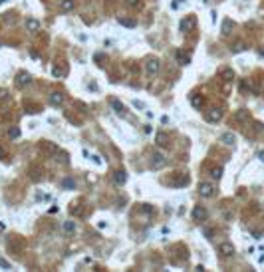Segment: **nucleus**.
<instances>
[{
	"label": "nucleus",
	"instance_id": "nucleus-4",
	"mask_svg": "<svg viewBox=\"0 0 264 272\" xmlns=\"http://www.w3.org/2000/svg\"><path fill=\"white\" fill-rule=\"evenodd\" d=\"M193 219L199 220V223L205 220V219H207V209H205V207H195V209H193Z\"/></svg>",
	"mask_w": 264,
	"mask_h": 272
},
{
	"label": "nucleus",
	"instance_id": "nucleus-18",
	"mask_svg": "<svg viewBox=\"0 0 264 272\" xmlns=\"http://www.w3.org/2000/svg\"><path fill=\"white\" fill-rule=\"evenodd\" d=\"M26 28H28V30H38V28H40V24H38V20L30 18V20L26 22Z\"/></svg>",
	"mask_w": 264,
	"mask_h": 272
},
{
	"label": "nucleus",
	"instance_id": "nucleus-5",
	"mask_svg": "<svg viewBox=\"0 0 264 272\" xmlns=\"http://www.w3.org/2000/svg\"><path fill=\"white\" fill-rule=\"evenodd\" d=\"M165 155H161V153H155L153 155V161H151V167H153V169H161L163 165H165Z\"/></svg>",
	"mask_w": 264,
	"mask_h": 272
},
{
	"label": "nucleus",
	"instance_id": "nucleus-17",
	"mask_svg": "<svg viewBox=\"0 0 264 272\" xmlns=\"http://www.w3.org/2000/svg\"><path fill=\"white\" fill-rule=\"evenodd\" d=\"M234 28V24H232V20H224L223 22V34H230V30Z\"/></svg>",
	"mask_w": 264,
	"mask_h": 272
},
{
	"label": "nucleus",
	"instance_id": "nucleus-7",
	"mask_svg": "<svg viewBox=\"0 0 264 272\" xmlns=\"http://www.w3.org/2000/svg\"><path fill=\"white\" fill-rule=\"evenodd\" d=\"M159 68H161V64H159V60H155V58H151V60H147V74H157L159 72Z\"/></svg>",
	"mask_w": 264,
	"mask_h": 272
},
{
	"label": "nucleus",
	"instance_id": "nucleus-6",
	"mask_svg": "<svg viewBox=\"0 0 264 272\" xmlns=\"http://www.w3.org/2000/svg\"><path fill=\"white\" fill-rule=\"evenodd\" d=\"M199 191H201L203 197H212V195H215V187H212L211 183H201Z\"/></svg>",
	"mask_w": 264,
	"mask_h": 272
},
{
	"label": "nucleus",
	"instance_id": "nucleus-25",
	"mask_svg": "<svg viewBox=\"0 0 264 272\" xmlns=\"http://www.w3.org/2000/svg\"><path fill=\"white\" fill-rule=\"evenodd\" d=\"M0 266H4V268H10V264H8L4 258H0Z\"/></svg>",
	"mask_w": 264,
	"mask_h": 272
},
{
	"label": "nucleus",
	"instance_id": "nucleus-13",
	"mask_svg": "<svg viewBox=\"0 0 264 272\" xmlns=\"http://www.w3.org/2000/svg\"><path fill=\"white\" fill-rule=\"evenodd\" d=\"M74 6H75V2L74 0H62V12H72L74 10Z\"/></svg>",
	"mask_w": 264,
	"mask_h": 272
},
{
	"label": "nucleus",
	"instance_id": "nucleus-24",
	"mask_svg": "<svg viewBox=\"0 0 264 272\" xmlns=\"http://www.w3.org/2000/svg\"><path fill=\"white\" fill-rule=\"evenodd\" d=\"M203 234L207 238H212V236H215V231H212V228H203Z\"/></svg>",
	"mask_w": 264,
	"mask_h": 272
},
{
	"label": "nucleus",
	"instance_id": "nucleus-21",
	"mask_svg": "<svg viewBox=\"0 0 264 272\" xmlns=\"http://www.w3.org/2000/svg\"><path fill=\"white\" fill-rule=\"evenodd\" d=\"M62 187H66V189H74L75 183L72 181V179H64V181H62Z\"/></svg>",
	"mask_w": 264,
	"mask_h": 272
},
{
	"label": "nucleus",
	"instance_id": "nucleus-9",
	"mask_svg": "<svg viewBox=\"0 0 264 272\" xmlns=\"http://www.w3.org/2000/svg\"><path fill=\"white\" fill-rule=\"evenodd\" d=\"M62 102H64V95H62L60 91H54V94L50 95V103H52V105H62Z\"/></svg>",
	"mask_w": 264,
	"mask_h": 272
},
{
	"label": "nucleus",
	"instance_id": "nucleus-29",
	"mask_svg": "<svg viewBox=\"0 0 264 272\" xmlns=\"http://www.w3.org/2000/svg\"><path fill=\"white\" fill-rule=\"evenodd\" d=\"M258 159H260V161H264V151H258Z\"/></svg>",
	"mask_w": 264,
	"mask_h": 272
},
{
	"label": "nucleus",
	"instance_id": "nucleus-10",
	"mask_svg": "<svg viewBox=\"0 0 264 272\" xmlns=\"http://www.w3.org/2000/svg\"><path fill=\"white\" fill-rule=\"evenodd\" d=\"M111 107L115 109L117 115H125V107L121 105V102H117V99H111Z\"/></svg>",
	"mask_w": 264,
	"mask_h": 272
},
{
	"label": "nucleus",
	"instance_id": "nucleus-2",
	"mask_svg": "<svg viewBox=\"0 0 264 272\" xmlns=\"http://www.w3.org/2000/svg\"><path fill=\"white\" fill-rule=\"evenodd\" d=\"M205 117H207V121H211V123H216V121H220V117H223V111L215 107V109L207 111V115H205Z\"/></svg>",
	"mask_w": 264,
	"mask_h": 272
},
{
	"label": "nucleus",
	"instance_id": "nucleus-12",
	"mask_svg": "<svg viewBox=\"0 0 264 272\" xmlns=\"http://www.w3.org/2000/svg\"><path fill=\"white\" fill-rule=\"evenodd\" d=\"M177 62H179V66H189L191 58H189V56H185V54H183L181 50H177Z\"/></svg>",
	"mask_w": 264,
	"mask_h": 272
},
{
	"label": "nucleus",
	"instance_id": "nucleus-23",
	"mask_svg": "<svg viewBox=\"0 0 264 272\" xmlns=\"http://www.w3.org/2000/svg\"><path fill=\"white\" fill-rule=\"evenodd\" d=\"M223 78L226 79V82H230V79L234 78V72H232V70H224V72H223Z\"/></svg>",
	"mask_w": 264,
	"mask_h": 272
},
{
	"label": "nucleus",
	"instance_id": "nucleus-3",
	"mask_svg": "<svg viewBox=\"0 0 264 272\" xmlns=\"http://www.w3.org/2000/svg\"><path fill=\"white\" fill-rule=\"evenodd\" d=\"M30 74L28 72H18V76H16V83H18L20 87H24V86H28L30 83Z\"/></svg>",
	"mask_w": 264,
	"mask_h": 272
},
{
	"label": "nucleus",
	"instance_id": "nucleus-27",
	"mask_svg": "<svg viewBox=\"0 0 264 272\" xmlns=\"http://www.w3.org/2000/svg\"><path fill=\"white\" fill-rule=\"evenodd\" d=\"M133 105H135V107H139V109H143V107H145L141 102H133Z\"/></svg>",
	"mask_w": 264,
	"mask_h": 272
},
{
	"label": "nucleus",
	"instance_id": "nucleus-19",
	"mask_svg": "<svg viewBox=\"0 0 264 272\" xmlns=\"http://www.w3.org/2000/svg\"><path fill=\"white\" fill-rule=\"evenodd\" d=\"M119 24H121V26H127V28H135V20H125V18H121L119 20Z\"/></svg>",
	"mask_w": 264,
	"mask_h": 272
},
{
	"label": "nucleus",
	"instance_id": "nucleus-15",
	"mask_svg": "<svg viewBox=\"0 0 264 272\" xmlns=\"http://www.w3.org/2000/svg\"><path fill=\"white\" fill-rule=\"evenodd\" d=\"M64 232H68V234L75 232V223H74V220H66V223H64Z\"/></svg>",
	"mask_w": 264,
	"mask_h": 272
},
{
	"label": "nucleus",
	"instance_id": "nucleus-11",
	"mask_svg": "<svg viewBox=\"0 0 264 272\" xmlns=\"http://www.w3.org/2000/svg\"><path fill=\"white\" fill-rule=\"evenodd\" d=\"M155 141H157V145H167V141H169V135L163 131H157V135H155Z\"/></svg>",
	"mask_w": 264,
	"mask_h": 272
},
{
	"label": "nucleus",
	"instance_id": "nucleus-26",
	"mask_svg": "<svg viewBox=\"0 0 264 272\" xmlns=\"http://www.w3.org/2000/svg\"><path fill=\"white\" fill-rule=\"evenodd\" d=\"M95 62H103V54H95Z\"/></svg>",
	"mask_w": 264,
	"mask_h": 272
},
{
	"label": "nucleus",
	"instance_id": "nucleus-1",
	"mask_svg": "<svg viewBox=\"0 0 264 272\" xmlns=\"http://www.w3.org/2000/svg\"><path fill=\"white\" fill-rule=\"evenodd\" d=\"M219 254H223L224 258H230L234 254V246L230 242H220L219 244Z\"/></svg>",
	"mask_w": 264,
	"mask_h": 272
},
{
	"label": "nucleus",
	"instance_id": "nucleus-20",
	"mask_svg": "<svg viewBox=\"0 0 264 272\" xmlns=\"http://www.w3.org/2000/svg\"><path fill=\"white\" fill-rule=\"evenodd\" d=\"M191 103H193L195 107H201V105H203V98H201V95H193V98H191Z\"/></svg>",
	"mask_w": 264,
	"mask_h": 272
},
{
	"label": "nucleus",
	"instance_id": "nucleus-14",
	"mask_svg": "<svg viewBox=\"0 0 264 272\" xmlns=\"http://www.w3.org/2000/svg\"><path fill=\"white\" fill-rule=\"evenodd\" d=\"M113 179H115V183H117V185H125V181H127V175H125L123 171H117Z\"/></svg>",
	"mask_w": 264,
	"mask_h": 272
},
{
	"label": "nucleus",
	"instance_id": "nucleus-28",
	"mask_svg": "<svg viewBox=\"0 0 264 272\" xmlns=\"http://www.w3.org/2000/svg\"><path fill=\"white\" fill-rule=\"evenodd\" d=\"M236 117H238V119H246V113H244V111H240V113H238Z\"/></svg>",
	"mask_w": 264,
	"mask_h": 272
},
{
	"label": "nucleus",
	"instance_id": "nucleus-22",
	"mask_svg": "<svg viewBox=\"0 0 264 272\" xmlns=\"http://www.w3.org/2000/svg\"><path fill=\"white\" fill-rule=\"evenodd\" d=\"M18 135H20V129L18 127H12L10 131H8V137H10V139H16Z\"/></svg>",
	"mask_w": 264,
	"mask_h": 272
},
{
	"label": "nucleus",
	"instance_id": "nucleus-8",
	"mask_svg": "<svg viewBox=\"0 0 264 272\" xmlns=\"http://www.w3.org/2000/svg\"><path fill=\"white\" fill-rule=\"evenodd\" d=\"M220 143H224V145H234V143H236V137H234V133H223V135H220Z\"/></svg>",
	"mask_w": 264,
	"mask_h": 272
},
{
	"label": "nucleus",
	"instance_id": "nucleus-30",
	"mask_svg": "<svg viewBox=\"0 0 264 272\" xmlns=\"http://www.w3.org/2000/svg\"><path fill=\"white\" fill-rule=\"evenodd\" d=\"M129 4H131V6H137L139 2H137V0H129Z\"/></svg>",
	"mask_w": 264,
	"mask_h": 272
},
{
	"label": "nucleus",
	"instance_id": "nucleus-31",
	"mask_svg": "<svg viewBox=\"0 0 264 272\" xmlns=\"http://www.w3.org/2000/svg\"><path fill=\"white\" fill-rule=\"evenodd\" d=\"M2 157H4V149L0 147V159H2Z\"/></svg>",
	"mask_w": 264,
	"mask_h": 272
},
{
	"label": "nucleus",
	"instance_id": "nucleus-16",
	"mask_svg": "<svg viewBox=\"0 0 264 272\" xmlns=\"http://www.w3.org/2000/svg\"><path fill=\"white\" fill-rule=\"evenodd\" d=\"M211 177L215 179V181H219V179L223 177V169H220V167H212V169H211Z\"/></svg>",
	"mask_w": 264,
	"mask_h": 272
}]
</instances>
